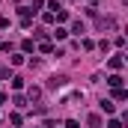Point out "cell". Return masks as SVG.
I'll return each mask as SVG.
<instances>
[{
  "label": "cell",
  "instance_id": "cell-1",
  "mask_svg": "<svg viewBox=\"0 0 128 128\" xmlns=\"http://www.w3.org/2000/svg\"><path fill=\"white\" fill-rule=\"evenodd\" d=\"M98 27H101V30H116V21L107 15V18H98Z\"/></svg>",
  "mask_w": 128,
  "mask_h": 128
},
{
  "label": "cell",
  "instance_id": "cell-2",
  "mask_svg": "<svg viewBox=\"0 0 128 128\" xmlns=\"http://www.w3.org/2000/svg\"><path fill=\"white\" fill-rule=\"evenodd\" d=\"M101 110H104L107 116H113V110H116V104H113L110 98H101Z\"/></svg>",
  "mask_w": 128,
  "mask_h": 128
},
{
  "label": "cell",
  "instance_id": "cell-3",
  "mask_svg": "<svg viewBox=\"0 0 128 128\" xmlns=\"http://www.w3.org/2000/svg\"><path fill=\"white\" fill-rule=\"evenodd\" d=\"M122 63H125V60H122V54H116V57H110V68H113V72H119V68H122Z\"/></svg>",
  "mask_w": 128,
  "mask_h": 128
},
{
  "label": "cell",
  "instance_id": "cell-4",
  "mask_svg": "<svg viewBox=\"0 0 128 128\" xmlns=\"http://www.w3.org/2000/svg\"><path fill=\"white\" fill-rule=\"evenodd\" d=\"M63 84H66V78H63V74H54V78L48 80V86H51V90H57V86H63Z\"/></svg>",
  "mask_w": 128,
  "mask_h": 128
},
{
  "label": "cell",
  "instance_id": "cell-5",
  "mask_svg": "<svg viewBox=\"0 0 128 128\" xmlns=\"http://www.w3.org/2000/svg\"><path fill=\"white\" fill-rule=\"evenodd\" d=\"M21 51H24V54L36 51V42H33V39H24V42H21Z\"/></svg>",
  "mask_w": 128,
  "mask_h": 128
},
{
  "label": "cell",
  "instance_id": "cell-6",
  "mask_svg": "<svg viewBox=\"0 0 128 128\" xmlns=\"http://www.w3.org/2000/svg\"><path fill=\"white\" fill-rule=\"evenodd\" d=\"M107 84H110L113 90H116V86H122V74H110V78H107Z\"/></svg>",
  "mask_w": 128,
  "mask_h": 128
},
{
  "label": "cell",
  "instance_id": "cell-7",
  "mask_svg": "<svg viewBox=\"0 0 128 128\" xmlns=\"http://www.w3.org/2000/svg\"><path fill=\"white\" fill-rule=\"evenodd\" d=\"M113 98H116V101H125V98H128V92L122 90V86H116V90H113Z\"/></svg>",
  "mask_w": 128,
  "mask_h": 128
},
{
  "label": "cell",
  "instance_id": "cell-8",
  "mask_svg": "<svg viewBox=\"0 0 128 128\" xmlns=\"http://www.w3.org/2000/svg\"><path fill=\"white\" fill-rule=\"evenodd\" d=\"M86 122H90V128H101V116H98V113H92Z\"/></svg>",
  "mask_w": 128,
  "mask_h": 128
},
{
  "label": "cell",
  "instance_id": "cell-9",
  "mask_svg": "<svg viewBox=\"0 0 128 128\" xmlns=\"http://www.w3.org/2000/svg\"><path fill=\"white\" fill-rule=\"evenodd\" d=\"M12 90H24V78L15 74V78H12Z\"/></svg>",
  "mask_w": 128,
  "mask_h": 128
},
{
  "label": "cell",
  "instance_id": "cell-10",
  "mask_svg": "<svg viewBox=\"0 0 128 128\" xmlns=\"http://www.w3.org/2000/svg\"><path fill=\"white\" fill-rule=\"evenodd\" d=\"M84 30H86V27H84V21H74V24H72V33H78V36H80Z\"/></svg>",
  "mask_w": 128,
  "mask_h": 128
},
{
  "label": "cell",
  "instance_id": "cell-11",
  "mask_svg": "<svg viewBox=\"0 0 128 128\" xmlns=\"http://www.w3.org/2000/svg\"><path fill=\"white\" fill-rule=\"evenodd\" d=\"M66 36H68V30H66V27H57V33H54V39H60V42H63Z\"/></svg>",
  "mask_w": 128,
  "mask_h": 128
},
{
  "label": "cell",
  "instance_id": "cell-12",
  "mask_svg": "<svg viewBox=\"0 0 128 128\" xmlns=\"http://www.w3.org/2000/svg\"><path fill=\"white\" fill-rule=\"evenodd\" d=\"M9 122H12V125L18 128V125H21V122H24V119H21V113H12V116H9Z\"/></svg>",
  "mask_w": 128,
  "mask_h": 128
},
{
  "label": "cell",
  "instance_id": "cell-13",
  "mask_svg": "<svg viewBox=\"0 0 128 128\" xmlns=\"http://www.w3.org/2000/svg\"><path fill=\"white\" fill-rule=\"evenodd\" d=\"M27 96H30V98H33V101H36V98L42 96V90H39V86H30V92H27Z\"/></svg>",
  "mask_w": 128,
  "mask_h": 128
},
{
  "label": "cell",
  "instance_id": "cell-14",
  "mask_svg": "<svg viewBox=\"0 0 128 128\" xmlns=\"http://www.w3.org/2000/svg\"><path fill=\"white\" fill-rule=\"evenodd\" d=\"M39 51H42V54H51L54 48H51V42H42V45H39Z\"/></svg>",
  "mask_w": 128,
  "mask_h": 128
},
{
  "label": "cell",
  "instance_id": "cell-15",
  "mask_svg": "<svg viewBox=\"0 0 128 128\" xmlns=\"http://www.w3.org/2000/svg\"><path fill=\"white\" fill-rule=\"evenodd\" d=\"M12 66H24V54H15L12 57Z\"/></svg>",
  "mask_w": 128,
  "mask_h": 128
},
{
  "label": "cell",
  "instance_id": "cell-16",
  "mask_svg": "<svg viewBox=\"0 0 128 128\" xmlns=\"http://www.w3.org/2000/svg\"><path fill=\"white\" fill-rule=\"evenodd\" d=\"M107 128H122V119H110V122H107Z\"/></svg>",
  "mask_w": 128,
  "mask_h": 128
},
{
  "label": "cell",
  "instance_id": "cell-17",
  "mask_svg": "<svg viewBox=\"0 0 128 128\" xmlns=\"http://www.w3.org/2000/svg\"><path fill=\"white\" fill-rule=\"evenodd\" d=\"M6 78H12V72L9 68H0V80H6Z\"/></svg>",
  "mask_w": 128,
  "mask_h": 128
},
{
  "label": "cell",
  "instance_id": "cell-18",
  "mask_svg": "<svg viewBox=\"0 0 128 128\" xmlns=\"http://www.w3.org/2000/svg\"><path fill=\"white\" fill-rule=\"evenodd\" d=\"M3 27H9V18H6V15H0V30H3Z\"/></svg>",
  "mask_w": 128,
  "mask_h": 128
},
{
  "label": "cell",
  "instance_id": "cell-19",
  "mask_svg": "<svg viewBox=\"0 0 128 128\" xmlns=\"http://www.w3.org/2000/svg\"><path fill=\"white\" fill-rule=\"evenodd\" d=\"M66 128H80V125H78L74 119H68V122H66Z\"/></svg>",
  "mask_w": 128,
  "mask_h": 128
},
{
  "label": "cell",
  "instance_id": "cell-20",
  "mask_svg": "<svg viewBox=\"0 0 128 128\" xmlns=\"http://www.w3.org/2000/svg\"><path fill=\"white\" fill-rule=\"evenodd\" d=\"M0 104H6V92H0Z\"/></svg>",
  "mask_w": 128,
  "mask_h": 128
},
{
  "label": "cell",
  "instance_id": "cell-21",
  "mask_svg": "<svg viewBox=\"0 0 128 128\" xmlns=\"http://www.w3.org/2000/svg\"><path fill=\"white\" fill-rule=\"evenodd\" d=\"M92 3H101V0H92Z\"/></svg>",
  "mask_w": 128,
  "mask_h": 128
}]
</instances>
